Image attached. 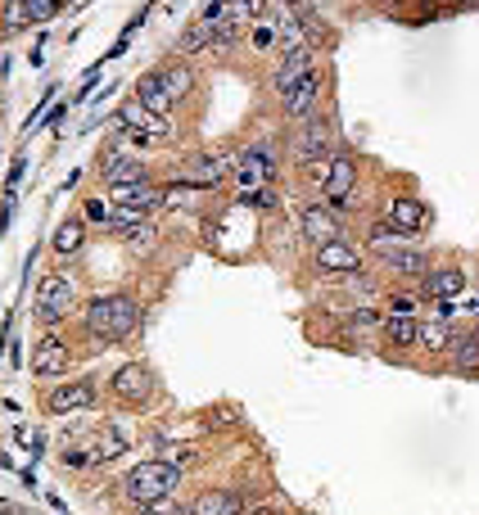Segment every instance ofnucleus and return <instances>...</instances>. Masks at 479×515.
<instances>
[{"instance_id": "ddd939ff", "label": "nucleus", "mask_w": 479, "mask_h": 515, "mask_svg": "<svg viewBox=\"0 0 479 515\" xmlns=\"http://www.w3.org/2000/svg\"><path fill=\"white\" fill-rule=\"evenodd\" d=\"M190 511H194V515H240V497H235V493H222V488H209V493L194 497Z\"/></svg>"}, {"instance_id": "6ab92c4d", "label": "nucleus", "mask_w": 479, "mask_h": 515, "mask_svg": "<svg viewBox=\"0 0 479 515\" xmlns=\"http://www.w3.org/2000/svg\"><path fill=\"white\" fill-rule=\"evenodd\" d=\"M104 181H109V186H131V181H145V168L136 163V159H109Z\"/></svg>"}, {"instance_id": "4be33fe9", "label": "nucleus", "mask_w": 479, "mask_h": 515, "mask_svg": "<svg viewBox=\"0 0 479 515\" xmlns=\"http://www.w3.org/2000/svg\"><path fill=\"white\" fill-rule=\"evenodd\" d=\"M54 249H59V253H78V249H82V222H63V227L54 231Z\"/></svg>"}, {"instance_id": "f03ea898", "label": "nucleus", "mask_w": 479, "mask_h": 515, "mask_svg": "<svg viewBox=\"0 0 479 515\" xmlns=\"http://www.w3.org/2000/svg\"><path fill=\"white\" fill-rule=\"evenodd\" d=\"M177 484H181V470H177V466H168V461H141V466L127 475V497H131L136 506H154V502H163Z\"/></svg>"}, {"instance_id": "7c9ffc66", "label": "nucleus", "mask_w": 479, "mask_h": 515, "mask_svg": "<svg viewBox=\"0 0 479 515\" xmlns=\"http://www.w3.org/2000/svg\"><path fill=\"white\" fill-rule=\"evenodd\" d=\"M172 515H194V511H190V506H177V511H172Z\"/></svg>"}, {"instance_id": "a878e982", "label": "nucleus", "mask_w": 479, "mask_h": 515, "mask_svg": "<svg viewBox=\"0 0 479 515\" xmlns=\"http://www.w3.org/2000/svg\"><path fill=\"white\" fill-rule=\"evenodd\" d=\"M23 5H28V23H45L59 14V0H23Z\"/></svg>"}, {"instance_id": "9d476101", "label": "nucleus", "mask_w": 479, "mask_h": 515, "mask_svg": "<svg viewBox=\"0 0 479 515\" xmlns=\"http://www.w3.org/2000/svg\"><path fill=\"white\" fill-rule=\"evenodd\" d=\"M326 145H330V127H326L321 118H312V122H308V131H303V136H299V145H294V154H299V163H308V168H312V163L326 154Z\"/></svg>"}, {"instance_id": "5701e85b", "label": "nucleus", "mask_w": 479, "mask_h": 515, "mask_svg": "<svg viewBox=\"0 0 479 515\" xmlns=\"http://www.w3.org/2000/svg\"><path fill=\"white\" fill-rule=\"evenodd\" d=\"M159 78H163V87H168L172 100H181L190 91V68H168V72H159Z\"/></svg>"}, {"instance_id": "7ed1b4c3", "label": "nucleus", "mask_w": 479, "mask_h": 515, "mask_svg": "<svg viewBox=\"0 0 479 515\" xmlns=\"http://www.w3.org/2000/svg\"><path fill=\"white\" fill-rule=\"evenodd\" d=\"M68 308H73V285H68L63 276H45L37 285V317L59 321V317H68Z\"/></svg>"}, {"instance_id": "1a4fd4ad", "label": "nucleus", "mask_w": 479, "mask_h": 515, "mask_svg": "<svg viewBox=\"0 0 479 515\" xmlns=\"http://www.w3.org/2000/svg\"><path fill=\"white\" fill-rule=\"evenodd\" d=\"M32 371L37 376H63L68 371V348L59 339H41L32 353Z\"/></svg>"}, {"instance_id": "0eeeda50", "label": "nucleus", "mask_w": 479, "mask_h": 515, "mask_svg": "<svg viewBox=\"0 0 479 515\" xmlns=\"http://www.w3.org/2000/svg\"><path fill=\"white\" fill-rule=\"evenodd\" d=\"M303 78H312V54H308V46H303V50H290V54H285V63L277 68V78H271V82H277V91H281V96H290Z\"/></svg>"}, {"instance_id": "aec40b11", "label": "nucleus", "mask_w": 479, "mask_h": 515, "mask_svg": "<svg viewBox=\"0 0 479 515\" xmlns=\"http://www.w3.org/2000/svg\"><path fill=\"white\" fill-rule=\"evenodd\" d=\"M218 23H209V19H199L194 28H186V37H181V50H203L209 41H218Z\"/></svg>"}, {"instance_id": "f257e3e1", "label": "nucleus", "mask_w": 479, "mask_h": 515, "mask_svg": "<svg viewBox=\"0 0 479 515\" xmlns=\"http://www.w3.org/2000/svg\"><path fill=\"white\" fill-rule=\"evenodd\" d=\"M136 321H141V312H136V299H127V294H113V299H95L87 308V330L118 344L136 330Z\"/></svg>"}, {"instance_id": "c85d7f7f", "label": "nucleus", "mask_w": 479, "mask_h": 515, "mask_svg": "<svg viewBox=\"0 0 479 515\" xmlns=\"http://www.w3.org/2000/svg\"><path fill=\"white\" fill-rule=\"evenodd\" d=\"M177 506H163V502H154V506H141V511H136V515H172Z\"/></svg>"}, {"instance_id": "412c9836", "label": "nucleus", "mask_w": 479, "mask_h": 515, "mask_svg": "<svg viewBox=\"0 0 479 515\" xmlns=\"http://www.w3.org/2000/svg\"><path fill=\"white\" fill-rule=\"evenodd\" d=\"M384 335L393 339V344H421V326L412 321V317H389V326H384Z\"/></svg>"}, {"instance_id": "473e14b6", "label": "nucleus", "mask_w": 479, "mask_h": 515, "mask_svg": "<svg viewBox=\"0 0 479 515\" xmlns=\"http://www.w3.org/2000/svg\"><path fill=\"white\" fill-rule=\"evenodd\" d=\"M475 339H479V335H475Z\"/></svg>"}, {"instance_id": "393cba45", "label": "nucleus", "mask_w": 479, "mask_h": 515, "mask_svg": "<svg viewBox=\"0 0 479 515\" xmlns=\"http://www.w3.org/2000/svg\"><path fill=\"white\" fill-rule=\"evenodd\" d=\"M448 339H452L448 321H430V326H421V344H425V348H448Z\"/></svg>"}, {"instance_id": "423d86ee", "label": "nucleus", "mask_w": 479, "mask_h": 515, "mask_svg": "<svg viewBox=\"0 0 479 515\" xmlns=\"http://www.w3.org/2000/svg\"><path fill=\"white\" fill-rule=\"evenodd\" d=\"M113 394L122 398V403H145L150 398V371L141 361H127L122 371L113 376Z\"/></svg>"}, {"instance_id": "dca6fc26", "label": "nucleus", "mask_w": 479, "mask_h": 515, "mask_svg": "<svg viewBox=\"0 0 479 515\" xmlns=\"http://www.w3.org/2000/svg\"><path fill=\"white\" fill-rule=\"evenodd\" d=\"M113 199L136 212V208H154V204H159V190L145 186V181H131V186H113Z\"/></svg>"}, {"instance_id": "39448f33", "label": "nucleus", "mask_w": 479, "mask_h": 515, "mask_svg": "<svg viewBox=\"0 0 479 515\" xmlns=\"http://www.w3.org/2000/svg\"><path fill=\"white\" fill-rule=\"evenodd\" d=\"M95 403V385L91 380H73V385H63L50 394V411L54 416H68V411H91Z\"/></svg>"}, {"instance_id": "2eb2a0df", "label": "nucleus", "mask_w": 479, "mask_h": 515, "mask_svg": "<svg viewBox=\"0 0 479 515\" xmlns=\"http://www.w3.org/2000/svg\"><path fill=\"white\" fill-rule=\"evenodd\" d=\"M461 289H466V271H457V267H439L425 276V294H434V299H452Z\"/></svg>"}, {"instance_id": "b1692460", "label": "nucleus", "mask_w": 479, "mask_h": 515, "mask_svg": "<svg viewBox=\"0 0 479 515\" xmlns=\"http://www.w3.org/2000/svg\"><path fill=\"white\" fill-rule=\"evenodd\" d=\"M452 357H457L461 371H479V339H461V344L452 348Z\"/></svg>"}, {"instance_id": "9b49d317", "label": "nucleus", "mask_w": 479, "mask_h": 515, "mask_svg": "<svg viewBox=\"0 0 479 515\" xmlns=\"http://www.w3.org/2000/svg\"><path fill=\"white\" fill-rule=\"evenodd\" d=\"M317 267L344 276V271H358V253H353L344 240H334V245H321V249H317Z\"/></svg>"}, {"instance_id": "20e7f679", "label": "nucleus", "mask_w": 479, "mask_h": 515, "mask_svg": "<svg viewBox=\"0 0 479 515\" xmlns=\"http://www.w3.org/2000/svg\"><path fill=\"white\" fill-rule=\"evenodd\" d=\"M353 186H358V168L349 159H330V177H326V199L334 208H349L353 199Z\"/></svg>"}, {"instance_id": "2f4dec72", "label": "nucleus", "mask_w": 479, "mask_h": 515, "mask_svg": "<svg viewBox=\"0 0 479 515\" xmlns=\"http://www.w3.org/2000/svg\"><path fill=\"white\" fill-rule=\"evenodd\" d=\"M249 515H277V511H249Z\"/></svg>"}, {"instance_id": "c756f323", "label": "nucleus", "mask_w": 479, "mask_h": 515, "mask_svg": "<svg viewBox=\"0 0 479 515\" xmlns=\"http://www.w3.org/2000/svg\"><path fill=\"white\" fill-rule=\"evenodd\" d=\"M0 511H5V515H28V511H19L14 502H5V506H0Z\"/></svg>"}, {"instance_id": "a211bd4d", "label": "nucleus", "mask_w": 479, "mask_h": 515, "mask_svg": "<svg viewBox=\"0 0 479 515\" xmlns=\"http://www.w3.org/2000/svg\"><path fill=\"white\" fill-rule=\"evenodd\" d=\"M389 217H393V227H398V231H421V222H425V208H421L417 199H393Z\"/></svg>"}, {"instance_id": "bb28decb", "label": "nucleus", "mask_w": 479, "mask_h": 515, "mask_svg": "<svg viewBox=\"0 0 479 515\" xmlns=\"http://www.w3.org/2000/svg\"><path fill=\"white\" fill-rule=\"evenodd\" d=\"M0 14H5V28L28 23V5H23V0H5V10H0Z\"/></svg>"}, {"instance_id": "f8f14e48", "label": "nucleus", "mask_w": 479, "mask_h": 515, "mask_svg": "<svg viewBox=\"0 0 479 515\" xmlns=\"http://www.w3.org/2000/svg\"><path fill=\"white\" fill-rule=\"evenodd\" d=\"M303 236L321 249V245H334V240H339V227H334V217H330V212L308 208V212H303Z\"/></svg>"}, {"instance_id": "4468645a", "label": "nucleus", "mask_w": 479, "mask_h": 515, "mask_svg": "<svg viewBox=\"0 0 479 515\" xmlns=\"http://www.w3.org/2000/svg\"><path fill=\"white\" fill-rule=\"evenodd\" d=\"M136 100H141L154 118H163V113L172 109V96H168V87H163L159 72H154V78H141V87H136Z\"/></svg>"}, {"instance_id": "6e6552de", "label": "nucleus", "mask_w": 479, "mask_h": 515, "mask_svg": "<svg viewBox=\"0 0 479 515\" xmlns=\"http://www.w3.org/2000/svg\"><path fill=\"white\" fill-rule=\"evenodd\" d=\"M113 122H118V127H127V131H136V136H141V140H150V136H168L163 127H154L159 118H154V113H150V109H145L141 100H131V104H122Z\"/></svg>"}, {"instance_id": "f3484780", "label": "nucleus", "mask_w": 479, "mask_h": 515, "mask_svg": "<svg viewBox=\"0 0 479 515\" xmlns=\"http://www.w3.org/2000/svg\"><path fill=\"white\" fill-rule=\"evenodd\" d=\"M317 91H321V82H317V72H312V78H303V82H299V87L285 96V113H290V118H303V113L312 109Z\"/></svg>"}, {"instance_id": "cd10ccee", "label": "nucleus", "mask_w": 479, "mask_h": 515, "mask_svg": "<svg viewBox=\"0 0 479 515\" xmlns=\"http://www.w3.org/2000/svg\"><path fill=\"white\" fill-rule=\"evenodd\" d=\"M244 204H258V208H277V195H271V190H249V195H244Z\"/></svg>"}]
</instances>
